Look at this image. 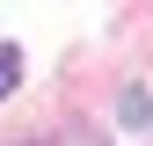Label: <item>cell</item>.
I'll list each match as a JSON object with an SVG mask.
<instances>
[{"mask_svg": "<svg viewBox=\"0 0 153 146\" xmlns=\"http://www.w3.org/2000/svg\"><path fill=\"white\" fill-rule=\"evenodd\" d=\"M51 146H95V139L88 132H66V139H51Z\"/></svg>", "mask_w": 153, "mask_h": 146, "instance_id": "7a4b0ae2", "label": "cell"}, {"mask_svg": "<svg viewBox=\"0 0 153 146\" xmlns=\"http://www.w3.org/2000/svg\"><path fill=\"white\" fill-rule=\"evenodd\" d=\"M15 80H22V59H15V51H0V95H7Z\"/></svg>", "mask_w": 153, "mask_h": 146, "instance_id": "6da1fadb", "label": "cell"}]
</instances>
